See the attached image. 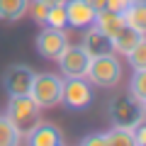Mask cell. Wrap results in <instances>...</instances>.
Listing matches in <instances>:
<instances>
[{
	"label": "cell",
	"mask_w": 146,
	"mask_h": 146,
	"mask_svg": "<svg viewBox=\"0 0 146 146\" xmlns=\"http://www.w3.org/2000/svg\"><path fill=\"white\" fill-rule=\"evenodd\" d=\"M85 78H90V83L100 85V88H115L122 78V63L115 54H100V56H90L88 73Z\"/></svg>",
	"instance_id": "1"
},
{
	"label": "cell",
	"mask_w": 146,
	"mask_h": 146,
	"mask_svg": "<svg viewBox=\"0 0 146 146\" xmlns=\"http://www.w3.org/2000/svg\"><path fill=\"white\" fill-rule=\"evenodd\" d=\"M61 88H63L61 76H56V73H34L29 98L39 105V110L56 107L61 102Z\"/></svg>",
	"instance_id": "2"
},
{
	"label": "cell",
	"mask_w": 146,
	"mask_h": 146,
	"mask_svg": "<svg viewBox=\"0 0 146 146\" xmlns=\"http://www.w3.org/2000/svg\"><path fill=\"white\" fill-rule=\"evenodd\" d=\"M5 117L22 131V134L42 119V117H39V105H36L29 95H15V98H10Z\"/></svg>",
	"instance_id": "3"
},
{
	"label": "cell",
	"mask_w": 146,
	"mask_h": 146,
	"mask_svg": "<svg viewBox=\"0 0 146 146\" xmlns=\"http://www.w3.org/2000/svg\"><path fill=\"white\" fill-rule=\"evenodd\" d=\"M144 102L136 98H115L110 102V117L115 127H134L136 122L144 119Z\"/></svg>",
	"instance_id": "4"
},
{
	"label": "cell",
	"mask_w": 146,
	"mask_h": 146,
	"mask_svg": "<svg viewBox=\"0 0 146 146\" xmlns=\"http://www.w3.org/2000/svg\"><path fill=\"white\" fill-rule=\"evenodd\" d=\"M36 54L46 61H56L61 56V51L68 46V36L63 29L58 27H44L39 34H36Z\"/></svg>",
	"instance_id": "5"
},
{
	"label": "cell",
	"mask_w": 146,
	"mask_h": 146,
	"mask_svg": "<svg viewBox=\"0 0 146 146\" xmlns=\"http://www.w3.org/2000/svg\"><path fill=\"white\" fill-rule=\"evenodd\" d=\"M61 102L71 110H85L93 102V90L85 78H66L61 88Z\"/></svg>",
	"instance_id": "6"
},
{
	"label": "cell",
	"mask_w": 146,
	"mask_h": 146,
	"mask_svg": "<svg viewBox=\"0 0 146 146\" xmlns=\"http://www.w3.org/2000/svg\"><path fill=\"white\" fill-rule=\"evenodd\" d=\"M56 61H58L61 73L66 76V78H85L90 56H88V51H85L83 46H71V44H68Z\"/></svg>",
	"instance_id": "7"
},
{
	"label": "cell",
	"mask_w": 146,
	"mask_h": 146,
	"mask_svg": "<svg viewBox=\"0 0 146 146\" xmlns=\"http://www.w3.org/2000/svg\"><path fill=\"white\" fill-rule=\"evenodd\" d=\"M32 78H34V71L29 66H25V63H12L3 73V88H5V93L10 98H15V95H29Z\"/></svg>",
	"instance_id": "8"
},
{
	"label": "cell",
	"mask_w": 146,
	"mask_h": 146,
	"mask_svg": "<svg viewBox=\"0 0 146 146\" xmlns=\"http://www.w3.org/2000/svg\"><path fill=\"white\" fill-rule=\"evenodd\" d=\"M22 136H27V144H32V146H61L63 144V131L56 124L42 122V119L34 127H29Z\"/></svg>",
	"instance_id": "9"
},
{
	"label": "cell",
	"mask_w": 146,
	"mask_h": 146,
	"mask_svg": "<svg viewBox=\"0 0 146 146\" xmlns=\"http://www.w3.org/2000/svg\"><path fill=\"white\" fill-rule=\"evenodd\" d=\"M66 25L76 27V29H85L88 25H93L95 10L85 3V0H66Z\"/></svg>",
	"instance_id": "10"
},
{
	"label": "cell",
	"mask_w": 146,
	"mask_h": 146,
	"mask_svg": "<svg viewBox=\"0 0 146 146\" xmlns=\"http://www.w3.org/2000/svg\"><path fill=\"white\" fill-rule=\"evenodd\" d=\"M80 46L88 51V56H100V54H110L112 51V39H110L107 34H102L95 25H88Z\"/></svg>",
	"instance_id": "11"
},
{
	"label": "cell",
	"mask_w": 146,
	"mask_h": 146,
	"mask_svg": "<svg viewBox=\"0 0 146 146\" xmlns=\"http://www.w3.org/2000/svg\"><path fill=\"white\" fill-rule=\"evenodd\" d=\"M93 25L98 27L102 34H107L110 39H112V36L124 27V20H122V15H117V12H112V10H100V12H95Z\"/></svg>",
	"instance_id": "12"
},
{
	"label": "cell",
	"mask_w": 146,
	"mask_h": 146,
	"mask_svg": "<svg viewBox=\"0 0 146 146\" xmlns=\"http://www.w3.org/2000/svg\"><path fill=\"white\" fill-rule=\"evenodd\" d=\"M139 39H144V34L136 32V29H131L129 25H124L115 36H112V51H119V54H124V56H127V54L136 46Z\"/></svg>",
	"instance_id": "13"
},
{
	"label": "cell",
	"mask_w": 146,
	"mask_h": 146,
	"mask_svg": "<svg viewBox=\"0 0 146 146\" xmlns=\"http://www.w3.org/2000/svg\"><path fill=\"white\" fill-rule=\"evenodd\" d=\"M122 20H124V25H129L131 29L146 34V5H144V0H134V3L122 12Z\"/></svg>",
	"instance_id": "14"
},
{
	"label": "cell",
	"mask_w": 146,
	"mask_h": 146,
	"mask_svg": "<svg viewBox=\"0 0 146 146\" xmlns=\"http://www.w3.org/2000/svg\"><path fill=\"white\" fill-rule=\"evenodd\" d=\"M29 0H0V20L3 22H17L27 15Z\"/></svg>",
	"instance_id": "15"
},
{
	"label": "cell",
	"mask_w": 146,
	"mask_h": 146,
	"mask_svg": "<svg viewBox=\"0 0 146 146\" xmlns=\"http://www.w3.org/2000/svg\"><path fill=\"white\" fill-rule=\"evenodd\" d=\"M105 144L107 146H134V134L131 127H115L105 134Z\"/></svg>",
	"instance_id": "16"
},
{
	"label": "cell",
	"mask_w": 146,
	"mask_h": 146,
	"mask_svg": "<svg viewBox=\"0 0 146 146\" xmlns=\"http://www.w3.org/2000/svg\"><path fill=\"white\" fill-rule=\"evenodd\" d=\"M22 141V131L7 117H0V146H15Z\"/></svg>",
	"instance_id": "17"
},
{
	"label": "cell",
	"mask_w": 146,
	"mask_h": 146,
	"mask_svg": "<svg viewBox=\"0 0 146 146\" xmlns=\"http://www.w3.org/2000/svg\"><path fill=\"white\" fill-rule=\"evenodd\" d=\"M44 27H58V29L66 27V5H63V3L61 5H49Z\"/></svg>",
	"instance_id": "18"
},
{
	"label": "cell",
	"mask_w": 146,
	"mask_h": 146,
	"mask_svg": "<svg viewBox=\"0 0 146 146\" xmlns=\"http://www.w3.org/2000/svg\"><path fill=\"white\" fill-rule=\"evenodd\" d=\"M127 58H129V63H131L134 71H144L146 68V39H139L136 46L127 54Z\"/></svg>",
	"instance_id": "19"
},
{
	"label": "cell",
	"mask_w": 146,
	"mask_h": 146,
	"mask_svg": "<svg viewBox=\"0 0 146 146\" xmlns=\"http://www.w3.org/2000/svg\"><path fill=\"white\" fill-rule=\"evenodd\" d=\"M129 93H131V98L146 102V68L144 71H134V78L129 83Z\"/></svg>",
	"instance_id": "20"
},
{
	"label": "cell",
	"mask_w": 146,
	"mask_h": 146,
	"mask_svg": "<svg viewBox=\"0 0 146 146\" xmlns=\"http://www.w3.org/2000/svg\"><path fill=\"white\" fill-rule=\"evenodd\" d=\"M46 10H49V5H44L42 0H29V3H27V12H29L32 20L39 22V25H44V20H46Z\"/></svg>",
	"instance_id": "21"
},
{
	"label": "cell",
	"mask_w": 146,
	"mask_h": 146,
	"mask_svg": "<svg viewBox=\"0 0 146 146\" xmlns=\"http://www.w3.org/2000/svg\"><path fill=\"white\" fill-rule=\"evenodd\" d=\"M80 144L83 146H107L105 144V134H90L85 139H80Z\"/></svg>",
	"instance_id": "22"
},
{
	"label": "cell",
	"mask_w": 146,
	"mask_h": 146,
	"mask_svg": "<svg viewBox=\"0 0 146 146\" xmlns=\"http://www.w3.org/2000/svg\"><path fill=\"white\" fill-rule=\"evenodd\" d=\"M90 7H93L95 12H100V10H105V5H107V0H85Z\"/></svg>",
	"instance_id": "23"
},
{
	"label": "cell",
	"mask_w": 146,
	"mask_h": 146,
	"mask_svg": "<svg viewBox=\"0 0 146 146\" xmlns=\"http://www.w3.org/2000/svg\"><path fill=\"white\" fill-rule=\"evenodd\" d=\"M44 5H61V3H66V0H42Z\"/></svg>",
	"instance_id": "24"
}]
</instances>
